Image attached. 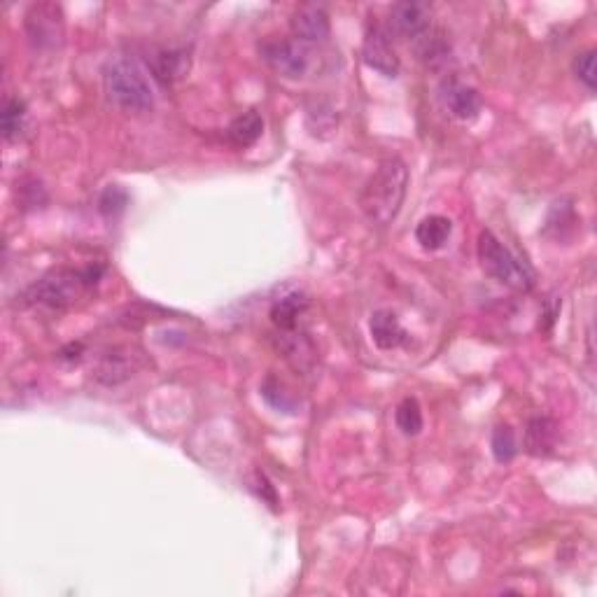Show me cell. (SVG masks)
<instances>
[{"label": "cell", "mask_w": 597, "mask_h": 597, "mask_svg": "<svg viewBox=\"0 0 597 597\" xmlns=\"http://www.w3.org/2000/svg\"><path fill=\"white\" fill-rule=\"evenodd\" d=\"M406 187H409V168L404 161L397 157L383 159L357 199L364 217L374 227H388L404 206Z\"/></svg>", "instance_id": "6da1fadb"}, {"label": "cell", "mask_w": 597, "mask_h": 597, "mask_svg": "<svg viewBox=\"0 0 597 597\" xmlns=\"http://www.w3.org/2000/svg\"><path fill=\"white\" fill-rule=\"evenodd\" d=\"M103 276V266L91 264L84 269H54L42 276L24 292L28 306L47 311H68L87 297Z\"/></svg>", "instance_id": "7a4b0ae2"}, {"label": "cell", "mask_w": 597, "mask_h": 597, "mask_svg": "<svg viewBox=\"0 0 597 597\" xmlns=\"http://www.w3.org/2000/svg\"><path fill=\"white\" fill-rule=\"evenodd\" d=\"M103 91L110 103L126 112H150L154 89L145 70L131 59H115L103 70Z\"/></svg>", "instance_id": "3957f363"}, {"label": "cell", "mask_w": 597, "mask_h": 597, "mask_svg": "<svg viewBox=\"0 0 597 597\" xmlns=\"http://www.w3.org/2000/svg\"><path fill=\"white\" fill-rule=\"evenodd\" d=\"M476 252H479L481 269L486 271L495 283L509 287V290L514 292L532 290L535 278H532L530 269L493 234V231H481Z\"/></svg>", "instance_id": "277c9868"}, {"label": "cell", "mask_w": 597, "mask_h": 597, "mask_svg": "<svg viewBox=\"0 0 597 597\" xmlns=\"http://www.w3.org/2000/svg\"><path fill=\"white\" fill-rule=\"evenodd\" d=\"M259 52H262V59L269 63V68L287 77V80H304L315 68L313 47L297 38L269 40L259 47Z\"/></svg>", "instance_id": "5b68a950"}, {"label": "cell", "mask_w": 597, "mask_h": 597, "mask_svg": "<svg viewBox=\"0 0 597 597\" xmlns=\"http://www.w3.org/2000/svg\"><path fill=\"white\" fill-rule=\"evenodd\" d=\"M145 364V353L138 346H115L96 360L94 378L101 385L115 388L136 376Z\"/></svg>", "instance_id": "8992f818"}, {"label": "cell", "mask_w": 597, "mask_h": 597, "mask_svg": "<svg viewBox=\"0 0 597 597\" xmlns=\"http://www.w3.org/2000/svg\"><path fill=\"white\" fill-rule=\"evenodd\" d=\"M26 35L33 47L38 49H54L63 40V12L54 3H38L31 5L24 21Z\"/></svg>", "instance_id": "52a82bcc"}, {"label": "cell", "mask_w": 597, "mask_h": 597, "mask_svg": "<svg viewBox=\"0 0 597 597\" xmlns=\"http://www.w3.org/2000/svg\"><path fill=\"white\" fill-rule=\"evenodd\" d=\"M362 59L369 68H374L376 73H381L385 77H397L399 68H402L395 47H392L390 42L388 31L378 24L367 28V35H364V42H362Z\"/></svg>", "instance_id": "ba28073f"}, {"label": "cell", "mask_w": 597, "mask_h": 597, "mask_svg": "<svg viewBox=\"0 0 597 597\" xmlns=\"http://www.w3.org/2000/svg\"><path fill=\"white\" fill-rule=\"evenodd\" d=\"M390 31L404 40H418L430 31L432 7L427 3H397L390 7Z\"/></svg>", "instance_id": "9c48e42d"}, {"label": "cell", "mask_w": 597, "mask_h": 597, "mask_svg": "<svg viewBox=\"0 0 597 597\" xmlns=\"http://www.w3.org/2000/svg\"><path fill=\"white\" fill-rule=\"evenodd\" d=\"M441 103L460 122H472L483 110V98L479 91L460 80H446L441 84Z\"/></svg>", "instance_id": "30bf717a"}, {"label": "cell", "mask_w": 597, "mask_h": 597, "mask_svg": "<svg viewBox=\"0 0 597 597\" xmlns=\"http://www.w3.org/2000/svg\"><path fill=\"white\" fill-rule=\"evenodd\" d=\"M292 35L306 45H313V42H322L329 38L332 33V24H329V14L322 5H299L294 10L290 19Z\"/></svg>", "instance_id": "8fae6325"}, {"label": "cell", "mask_w": 597, "mask_h": 597, "mask_svg": "<svg viewBox=\"0 0 597 597\" xmlns=\"http://www.w3.org/2000/svg\"><path fill=\"white\" fill-rule=\"evenodd\" d=\"M189 70H192V52L185 47L161 49L150 59V73L164 87H173V84L185 80Z\"/></svg>", "instance_id": "7c38bea8"}, {"label": "cell", "mask_w": 597, "mask_h": 597, "mask_svg": "<svg viewBox=\"0 0 597 597\" xmlns=\"http://www.w3.org/2000/svg\"><path fill=\"white\" fill-rule=\"evenodd\" d=\"M369 332L371 339H374L381 350H397L409 341V332H406L397 315L388 311V308H378V311L371 313Z\"/></svg>", "instance_id": "4fadbf2b"}, {"label": "cell", "mask_w": 597, "mask_h": 597, "mask_svg": "<svg viewBox=\"0 0 597 597\" xmlns=\"http://www.w3.org/2000/svg\"><path fill=\"white\" fill-rule=\"evenodd\" d=\"M556 444H558L556 420L546 416H535L528 420V427H525V451H528L532 458H549V455L556 453Z\"/></svg>", "instance_id": "5bb4252c"}, {"label": "cell", "mask_w": 597, "mask_h": 597, "mask_svg": "<svg viewBox=\"0 0 597 597\" xmlns=\"http://www.w3.org/2000/svg\"><path fill=\"white\" fill-rule=\"evenodd\" d=\"M306 311H308V299L304 297V294L292 292V294H287V297L278 299L276 304L271 306V322H273V327L283 334L297 332Z\"/></svg>", "instance_id": "9a60e30c"}, {"label": "cell", "mask_w": 597, "mask_h": 597, "mask_svg": "<svg viewBox=\"0 0 597 597\" xmlns=\"http://www.w3.org/2000/svg\"><path fill=\"white\" fill-rule=\"evenodd\" d=\"M264 133V119L257 110H248L243 115H238L231 119V124L227 126V138L234 147H245L255 145Z\"/></svg>", "instance_id": "2e32d148"}, {"label": "cell", "mask_w": 597, "mask_h": 597, "mask_svg": "<svg viewBox=\"0 0 597 597\" xmlns=\"http://www.w3.org/2000/svg\"><path fill=\"white\" fill-rule=\"evenodd\" d=\"M453 234V222L444 215H427L416 227V241L425 250H441Z\"/></svg>", "instance_id": "e0dca14e"}, {"label": "cell", "mask_w": 597, "mask_h": 597, "mask_svg": "<svg viewBox=\"0 0 597 597\" xmlns=\"http://www.w3.org/2000/svg\"><path fill=\"white\" fill-rule=\"evenodd\" d=\"M26 126V103L21 98H5L3 115H0V129H3V138L7 143L21 138Z\"/></svg>", "instance_id": "ac0fdd59"}, {"label": "cell", "mask_w": 597, "mask_h": 597, "mask_svg": "<svg viewBox=\"0 0 597 597\" xmlns=\"http://www.w3.org/2000/svg\"><path fill=\"white\" fill-rule=\"evenodd\" d=\"M395 423L406 437H416L423 430V411H420L418 399L406 397L399 402L395 411Z\"/></svg>", "instance_id": "d6986e66"}, {"label": "cell", "mask_w": 597, "mask_h": 597, "mask_svg": "<svg viewBox=\"0 0 597 597\" xmlns=\"http://www.w3.org/2000/svg\"><path fill=\"white\" fill-rule=\"evenodd\" d=\"M490 448H493V455L497 462H511L518 453L516 434L509 425H497L493 432V439H490Z\"/></svg>", "instance_id": "ffe728a7"}, {"label": "cell", "mask_w": 597, "mask_h": 597, "mask_svg": "<svg viewBox=\"0 0 597 597\" xmlns=\"http://www.w3.org/2000/svg\"><path fill=\"white\" fill-rule=\"evenodd\" d=\"M262 397L273 406V409H278L283 413H297L294 411L297 409V404H294V399L287 395L283 383H280L278 378H273V376L266 378L262 385Z\"/></svg>", "instance_id": "44dd1931"}, {"label": "cell", "mask_w": 597, "mask_h": 597, "mask_svg": "<svg viewBox=\"0 0 597 597\" xmlns=\"http://www.w3.org/2000/svg\"><path fill=\"white\" fill-rule=\"evenodd\" d=\"M126 206H129V194H126L119 185L105 187L101 199H98V210H101V213L108 215V217H115L119 213H124Z\"/></svg>", "instance_id": "7402d4cb"}, {"label": "cell", "mask_w": 597, "mask_h": 597, "mask_svg": "<svg viewBox=\"0 0 597 597\" xmlns=\"http://www.w3.org/2000/svg\"><path fill=\"white\" fill-rule=\"evenodd\" d=\"M572 73L577 75L579 82H584L588 89H595V82H597V75H595V49H586V52H581L574 56L572 61Z\"/></svg>", "instance_id": "603a6c76"}, {"label": "cell", "mask_w": 597, "mask_h": 597, "mask_svg": "<svg viewBox=\"0 0 597 597\" xmlns=\"http://www.w3.org/2000/svg\"><path fill=\"white\" fill-rule=\"evenodd\" d=\"M255 490H257V495L262 497L264 502H269V507H271V509H278V495H276V488L271 486L269 479H266V476H264L262 472H257V474H255Z\"/></svg>", "instance_id": "cb8c5ba5"}]
</instances>
